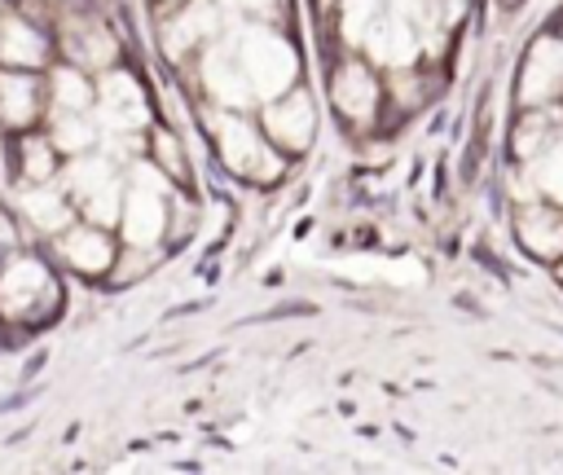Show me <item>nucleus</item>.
<instances>
[{"label":"nucleus","instance_id":"nucleus-1","mask_svg":"<svg viewBox=\"0 0 563 475\" xmlns=\"http://www.w3.org/2000/svg\"><path fill=\"white\" fill-rule=\"evenodd\" d=\"M242 70H246L251 92L277 97L295 79V48L282 35H273V31H246V40H242Z\"/></svg>","mask_w":563,"mask_h":475},{"label":"nucleus","instance_id":"nucleus-2","mask_svg":"<svg viewBox=\"0 0 563 475\" xmlns=\"http://www.w3.org/2000/svg\"><path fill=\"white\" fill-rule=\"evenodd\" d=\"M48 295H53V277L44 273L40 259H13L0 273V312L9 317H35V308H44Z\"/></svg>","mask_w":563,"mask_h":475},{"label":"nucleus","instance_id":"nucleus-3","mask_svg":"<svg viewBox=\"0 0 563 475\" xmlns=\"http://www.w3.org/2000/svg\"><path fill=\"white\" fill-rule=\"evenodd\" d=\"M158 176L154 167H136V189L128 194L123 207V238L132 246H154L163 233V202H158Z\"/></svg>","mask_w":563,"mask_h":475},{"label":"nucleus","instance_id":"nucleus-4","mask_svg":"<svg viewBox=\"0 0 563 475\" xmlns=\"http://www.w3.org/2000/svg\"><path fill=\"white\" fill-rule=\"evenodd\" d=\"M220 150H224V163L233 172H251V176H277V158L268 150H260V141L251 136L246 123L238 119H220Z\"/></svg>","mask_w":563,"mask_h":475},{"label":"nucleus","instance_id":"nucleus-5","mask_svg":"<svg viewBox=\"0 0 563 475\" xmlns=\"http://www.w3.org/2000/svg\"><path fill=\"white\" fill-rule=\"evenodd\" d=\"M101 119H106L110 128H123V132L145 123V97H141V88H136L132 75L110 70V75L101 79Z\"/></svg>","mask_w":563,"mask_h":475},{"label":"nucleus","instance_id":"nucleus-6","mask_svg":"<svg viewBox=\"0 0 563 475\" xmlns=\"http://www.w3.org/2000/svg\"><path fill=\"white\" fill-rule=\"evenodd\" d=\"M563 79V44L554 40H541L528 57V70H523V84H519V97L523 101H545Z\"/></svg>","mask_w":563,"mask_h":475},{"label":"nucleus","instance_id":"nucleus-7","mask_svg":"<svg viewBox=\"0 0 563 475\" xmlns=\"http://www.w3.org/2000/svg\"><path fill=\"white\" fill-rule=\"evenodd\" d=\"M268 132L286 145V150H303L308 136H312V106L308 97H290L282 106L268 110Z\"/></svg>","mask_w":563,"mask_h":475},{"label":"nucleus","instance_id":"nucleus-8","mask_svg":"<svg viewBox=\"0 0 563 475\" xmlns=\"http://www.w3.org/2000/svg\"><path fill=\"white\" fill-rule=\"evenodd\" d=\"M413 31L405 26V18L400 13H391L387 22H378L374 31H369V53L378 57V62H387V66H405L409 57H413Z\"/></svg>","mask_w":563,"mask_h":475},{"label":"nucleus","instance_id":"nucleus-9","mask_svg":"<svg viewBox=\"0 0 563 475\" xmlns=\"http://www.w3.org/2000/svg\"><path fill=\"white\" fill-rule=\"evenodd\" d=\"M0 62L4 66H40L44 62V40L26 22L4 18L0 22Z\"/></svg>","mask_w":563,"mask_h":475},{"label":"nucleus","instance_id":"nucleus-10","mask_svg":"<svg viewBox=\"0 0 563 475\" xmlns=\"http://www.w3.org/2000/svg\"><path fill=\"white\" fill-rule=\"evenodd\" d=\"M202 75H207V88H211L224 106H246L251 84H246V70L229 62V53H220V48H216V53L207 57V70H202Z\"/></svg>","mask_w":563,"mask_h":475},{"label":"nucleus","instance_id":"nucleus-11","mask_svg":"<svg viewBox=\"0 0 563 475\" xmlns=\"http://www.w3.org/2000/svg\"><path fill=\"white\" fill-rule=\"evenodd\" d=\"M62 255H66L79 273H101V268L110 264V242H106V233H97V229H70V233L62 238Z\"/></svg>","mask_w":563,"mask_h":475},{"label":"nucleus","instance_id":"nucleus-12","mask_svg":"<svg viewBox=\"0 0 563 475\" xmlns=\"http://www.w3.org/2000/svg\"><path fill=\"white\" fill-rule=\"evenodd\" d=\"M31 114H35V79L13 75V70H0V119L9 128H18Z\"/></svg>","mask_w":563,"mask_h":475},{"label":"nucleus","instance_id":"nucleus-13","mask_svg":"<svg viewBox=\"0 0 563 475\" xmlns=\"http://www.w3.org/2000/svg\"><path fill=\"white\" fill-rule=\"evenodd\" d=\"M334 101H339L343 114L369 119V110H374V84H369V75H365L361 66H347V70L334 79Z\"/></svg>","mask_w":563,"mask_h":475},{"label":"nucleus","instance_id":"nucleus-14","mask_svg":"<svg viewBox=\"0 0 563 475\" xmlns=\"http://www.w3.org/2000/svg\"><path fill=\"white\" fill-rule=\"evenodd\" d=\"M523 242L537 255H559L563 251V216H554V211H528L523 216Z\"/></svg>","mask_w":563,"mask_h":475},{"label":"nucleus","instance_id":"nucleus-15","mask_svg":"<svg viewBox=\"0 0 563 475\" xmlns=\"http://www.w3.org/2000/svg\"><path fill=\"white\" fill-rule=\"evenodd\" d=\"M18 207H22L40 229H62V224H66V216H70L53 189H26V194L18 198Z\"/></svg>","mask_w":563,"mask_h":475},{"label":"nucleus","instance_id":"nucleus-16","mask_svg":"<svg viewBox=\"0 0 563 475\" xmlns=\"http://www.w3.org/2000/svg\"><path fill=\"white\" fill-rule=\"evenodd\" d=\"M211 22H216V18H211V9H207V4L189 9V13H185V18L176 22V26H167V53H180V48H185L189 40L207 35V31H211Z\"/></svg>","mask_w":563,"mask_h":475},{"label":"nucleus","instance_id":"nucleus-17","mask_svg":"<svg viewBox=\"0 0 563 475\" xmlns=\"http://www.w3.org/2000/svg\"><path fill=\"white\" fill-rule=\"evenodd\" d=\"M66 180H70V189H75L79 198H88V194H97L101 185H110L114 176H110V163H106V158H88V163H75V167L66 172Z\"/></svg>","mask_w":563,"mask_h":475},{"label":"nucleus","instance_id":"nucleus-18","mask_svg":"<svg viewBox=\"0 0 563 475\" xmlns=\"http://www.w3.org/2000/svg\"><path fill=\"white\" fill-rule=\"evenodd\" d=\"M53 97H57V106L62 110H84L88 106V84H84V75H75V70H57L53 75Z\"/></svg>","mask_w":563,"mask_h":475},{"label":"nucleus","instance_id":"nucleus-19","mask_svg":"<svg viewBox=\"0 0 563 475\" xmlns=\"http://www.w3.org/2000/svg\"><path fill=\"white\" fill-rule=\"evenodd\" d=\"M53 145H57V150H88V145H92V128H88L84 119H75V110H70V114L57 119Z\"/></svg>","mask_w":563,"mask_h":475},{"label":"nucleus","instance_id":"nucleus-20","mask_svg":"<svg viewBox=\"0 0 563 475\" xmlns=\"http://www.w3.org/2000/svg\"><path fill=\"white\" fill-rule=\"evenodd\" d=\"M84 202H88V216H92L97 224H114V220L123 216V211H119V202H123V198H119V185H114V180H110V185H101L97 194H88Z\"/></svg>","mask_w":563,"mask_h":475},{"label":"nucleus","instance_id":"nucleus-21","mask_svg":"<svg viewBox=\"0 0 563 475\" xmlns=\"http://www.w3.org/2000/svg\"><path fill=\"white\" fill-rule=\"evenodd\" d=\"M537 185H541L554 202H563V145H554V150L537 163Z\"/></svg>","mask_w":563,"mask_h":475},{"label":"nucleus","instance_id":"nucleus-22","mask_svg":"<svg viewBox=\"0 0 563 475\" xmlns=\"http://www.w3.org/2000/svg\"><path fill=\"white\" fill-rule=\"evenodd\" d=\"M75 48H79V57H84L88 66H106V62L114 57V44H110V35H106V31H97V26H88V31L75 40Z\"/></svg>","mask_w":563,"mask_h":475},{"label":"nucleus","instance_id":"nucleus-23","mask_svg":"<svg viewBox=\"0 0 563 475\" xmlns=\"http://www.w3.org/2000/svg\"><path fill=\"white\" fill-rule=\"evenodd\" d=\"M22 158H26V176H31V180H48V172H53V150H48L44 141H26V145H22Z\"/></svg>","mask_w":563,"mask_h":475},{"label":"nucleus","instance_id":"nucleus-24","mask_svg":"<svg viewBox=\"0 0 563 475\" xmlns=\"http://www.w3.org/2000/svg\"><path fill=\"white\" fill-rule=\"evenodd\" d=\"M369 9H374V0H343V35L347 40H361L365 35Z\"/></svg>","mask_w":563,"mask_h":475},{"label":"nucleus","instance_id":"nucleus-25","mask_svg":"<svg viewBox=\"0 0 563 475\" xmlns=\"http://www.w3.org/2000/svg\"><path fill=\"white\" fill-rule=\"evenodd\" d=\"M154 145H158V158L167 163V172H176V176H180V172H185V163H180V150H176V141H172L167 132H158V141H154Z\"/></svg>","mask_w":563,"mask_h":475},{"label":"nucleus","instance_id":"nucleus-26","mask_svg":"<svg viewBox=\"0 0 563 475\" xmlns=\"http://www.w3.org/2000/svg\"><path fill=\"white\" fill-rule=\"evenodd\" d=\"M246 4H268V0H246Z\"/></svg>","mask_w":563,"mask_h":475}]
</instances>
